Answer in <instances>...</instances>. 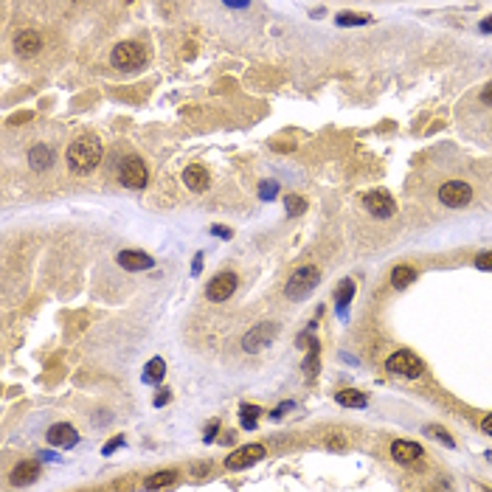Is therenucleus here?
I'll use <instances>...</instances> for the list:
<instances>
[{
    "label": "nucleus",
    "mask_w": 492,
    "mask_h": 492,
    "mask_svg": "<svg viewBox=\"0 0 492 492\" xmlns=\"http://www.w3.org/2000/svg\"><path fill=\"white\" fill-rule=\"evenodd\" d=\"M439 200H442L447 208H464V205L473 200V189H470V183H464V181H447V183L439 189Z\"/></svg>",
    "instance_id": "nucleus-7"
},
{
    "label": "nucleus",
    "mask_w": 492,
    "mask_h": 492,
    "mask_svg": "<svg viewBox=\"0 0 492 492\" xmlns=\"http://www.w3.org/2000/svg\"><path fill=\"white\" fill-rule=\"evenodd\" d=\"M37 475H40V464H37V462H20V464L12 470V484L23 486V484L37 481Z\"/></svg>",
    "instance_id": "nucleus-17"
},
{
    "label": "nucleus",
    "mask_w": 492,
    "mask_h": 492,
    "mask_svg": "<svg viewBox=\"0 0 492 492\" xmlns=\"http://www.w3.org/2000/svg\"><path fill=\"white\" fill-rule=\"evenodd\" d=\"M481 428H484V433H489V436H492V413H489V416L481 422Z\"/></svg>",
    "instance_id": "nucleus-32"
},
{
    "label": "nucleus",
    "mask_w": 492,
    "mask_h": 492,
    "mask_svg": "<svg viewBox=\"0 0 492 492\" xmlns=\"http://www.w3.org/2000/svg\"><path fill=\"white\" fill-rule=\"evenodd\" d=\"M200 267H203V256H194V270H192V273L197 276V273H200Z\"/></svg>",
    "instance_id": "nucleus-34"
},
{
    "label": "nucleus",
    "mask_w": 492,
    "mask_h": 492,
    "mask_svg": "<svg viewBox=\"0 0 492 492\" xmlns=\"http://www.w3.org/2000/svg\"><path fill=\"white\" fill-rule=\"evenodd\" d=\"M391 455H394V462H400V464H413V462H419L422 459V447L416 444V442H394L391 444Z\"/></svg>",
    "instance_id": "nucleus-14"
},
{
    "label": "nucleus",
    "mask_w": 492,
    "mask_h": 492,
    "mask_svg": "<svg viewBox=\"0 0 492 492\" xmlns=\"http://www.w3.org/2000/svg\"><path fill=\"white\" fill-rule=\"evenodd\" d=\"M285 208H287V214H290V217H298V214H304V211H307V203H304V197L293 194V197L285 200Z\"/></svg>",
    "instance_id": "nucleus-24"
},
{
    "label": "nucleus",
    "mask_w": 492,
    "mask_h": 492,
    "mask_svg": "<svg viewBox=\"0 0 492 492\" xmlns=\"http://www.w3.org/2000/svg\"><path fill=\"white\" fill-rule=\"evenodd\" d=\"M14 51H17L20 57H37V54L43 51V37H40L37 31L25 28V31H20L17 37H14Z\"/></svg>",
    "instance_id": "nucleus-12"
},
{
    "label": "nucleus",
    "mask_w": 492,
    "mask_h": 492,
    "mask_svg": "<svg viewBox=\"0 0 492 492\" xmlns=\"http://www.w3.org/2000/svg\"><path fill=\"white\" fill-rule=\"evenodd\" d=\"M76 442H79V433H76V428H70L68 422H57V425L48 428V444H54V447L70 450Z\"/></svg>",
    "instance_id": "nucleus-11"
},
{
    "label": "nucleus",
    "mask_w": 492,
    "mask_h": 492,
    "mask_svg": "<svg viewBox=\"0 0 492 492\" xmlns=\"http://www.w3.org/2000/svg\"><path fill=\"white\" fill-rule=\"evenodd\" d=\"M276 192H278V186H276V183H262V189H259V194H262L265 200L276 197Z\"/></svg>",
    "instance_id": "nucleus-29"
},
{
    "label": "nucleus",
    "mask_w": 492,
    "mask_h": 492,
    "mask_svg": "<svg viewBox=\"0 0 492 492\" xmlns=\"http://www.w3.org/2000/svg\"><path fill=\"white\" fill-rule=\"evenodd\" d=\"M262 411L256 408V405H242V411H239V422H242V428L245 431H254L256 428V416H259Z\"/></svg>",
    "instance_id": "nucleus-23"
},
{
    "label": "nucleus",
    "mask_w": 492,
    "mask_h": 492,
    "mask_svg": "<svg viewBox=\"0 0 492 492\" xmlns=\"http://www.w3.org/2000/svg\"><path fill=\"white\" fill-rule=\"evenodd\" d=\"M413 278H416V270H413L411 265H400V267H394V273H391V287L405 290L408 285H413Z\"/></svg>",
    "instance_id": "nucleus-19"
},
{
    "label": "nucleus",
    "mask_w": 492,
    "mask_h": 492,
    "mask_svg": "<svg viewBox=\"0 0 492 492\" xmlns=\"http://www.w3.org/2000/svg\"><path fill=\"white\" fill-rule=\"evenodd\" d=\"M163 374H166V363H163L161 358H152V360L147 363V369H144V382L158 385V382L163 380Z\"/></svg>",
    "instance_id": "nucleus-20"
},
{
    "label": "nucleus",
    "mask_w": 492,
    "mask_h": 492,
    "mask_svg": "<svg viewBox=\"0 0 492 492\" xmlns=\"http://www.w3.org/2000/svg\"><path fill=\"white\" fill-rule=\"evenodd\" d=\"M475 267H478V270H492V254H481V256L475 259Z\"/></svg>",
    "instance_id": "nucleus-27"
},
{
    "label": "nucleus",
    "mask_w": 492,
    "mask_h": 492,
    "mask_svg": "<svg viewBox=\"0 0 492 492\" xmlns=\"http://www.w3.org/2000/svg\"><path fill=\"white\" fill-rule=\"evenodd\" d=\"M119 181H121V186H127V189H144L147 181H150L147 163L141 161L138 155H127V158L119 163Z\"/></svg>",
    "instance_id": "nucleus-3"
},
{
    "label": "nucleus",
    "mask_w": 492,
    "mask_h": 492,
    "mask_svg": "<svg viewBox=\"0 0 492 492\" xmlns=\"http://www.w3.org/2000/svg\"><path fill=\"white\" fill-rule=\"evenodd\" d=\"M481 101H484V104H492V82L481 90Z\"/></svg>",
    "instance_id": "nucleus-31"
},
{
    "label": "nucleus",
    "mask_w": 492,
    "mask_h": 492,
    "mask_svg": "<svg viewBox=\"0 0 492 492\" xmlns=\"http://www.w3.org/2000/svg\"><path fill=\"white\" fill-rule=\"evenodd\" d=\"M335 402L338 405H346V408H366V394L363 391H355V389H346V391H338L335 394Z\"/></svg>",
    "instance_id": "nucleus-18"
},
{
    "label": "nucleus",
    "mask_w": 492,
    "mask_h": 492,
    "mask_svg": "<svg viewBox=\"0 0 492 492\" xmlns=\"http://www.w3.org/2000/svg\"><path fill=\"white\" fill-rule=\"evenodd\" d=\"M116 262H119L124 270H132V273L150 270V267L155 265V259H152L150 254H141V251H121V254L116 256Z\"/></svg>",
    "instance_id": "nucleus-13"
},
{
    "label": "nucleus",
    "mask_w": 492,
    "mask_h": 492,
    "mask_svg": "<svg viewBox=\"0 0 492 492\" xmlns=\"http://www.w3.org/2000/svg\"><path fill=\"white\" fill-rule=\"evenodd\" d=\"M119 444H124V439H116V442H107V444H104V453H113V447H119Z\"/></svg>",
    "instance_id": "nucleus-33"
},
{
    "label": "nucleus",
    "mask_w": 492,
    "mask_h": 492,
    "mask_svg": "<svg viewBox=\"0 0 492 492\" xmlns=\"http://www.w3.org/2000/svg\"><path fill=\"white\" fill-rule=\"evenodd\" d=\"M425 431H428V436H433V439H439V442H442V444H447V447H453V444H455V442H453V439H450L447 433H442V431H439L436 425H431V428H425Z\"/></svg>",
    "instance_id": "nucleus-26"
},
{
    "label": "nucleus",
    "mask_w": 492,
    "mask_h": 492,
    "mask_svg": "<svg viewBox=\"0 0 492 492\" xmlns=\"http://www.w3.org/2000/svg\"><path fill=\"white\" fill-rule=\"evenodd\" d=\"M366 23H371L369 14H349V12L338 14V25H366Z\"/></svg>",
    "instance_id": "nucleus-25"
},
{
    "label": "nucleus",
    "mask_w": 492,
    "mask_h": 492,
    "mask_svg": "<svg viewBox=\"0 0 492 492\" xmlns=\"http://www.w3.org/2000/svg\"><path fill=\"white\" fill-rule=\"evenodd\" d=\"M276 332H278L276 324H259V327H254L248 335H245L242 349H245V351H251V355H256V351H262V349L276 338Z\"/></svg>",
    "instance_id": "nucleus-10"
},
{
    "label": "nucleus",
    "mask_w": 492,
    "mask_h": 492,
    "mask_svg": "<svg viewBox=\"0 0 492 492\" xmlns=\"http://www.w3.org/2000/svg\"><path fill=\"white\" fill-rule=\"evenodd\" d=\"M223 3H225L228 9H245V6L251 3V0H223Z\"/></svg>",
    "instance_id": "nucleus-30"
},
{
    "label": "nucleus",
    "mask_w": 492,
    "mask_h": 492,
    "mask_svg": "<svg viewBox=\"0 0 492 492\" xmlns=\"http://www.w3.org/2000/svg\"><path fill=\"white\" fill-rule=\"evenodd\" d=\"M385 369H389L391 374H397V377H408V380H416V377H422V371H425V366H422V360L413 355L411 349H400V351H394V355L385 360Z\"/></svg>",
    "instance_id": "nucleus-4"
},
{
    "label": "nucleus",
    "mask_w": 492,
    "mask_h": 492,
    "mask_svg": "<svg viewBox=\"0 0 492 492\" xmlns=\"http://www.w3.org/2000/svg\"><path fill=\"white\" fill-rule=\"evenodd\" d=\"M481 31H492V17H489V20H484V25H481Z\"/></svg>",
    "instance_id": "nucleus-35"
},
{
    "label": "nucleus",
    "mask_w": 492,
    "mask_h": 492,
    "mask_svg": "<svg viewBox=\"0 0 492 492\" xmlns=\"http://www.w3.org/2000/svg\"><path fill=\"white\" fill-rule=\"evenodd\" d=\"M236 285H239V278L234 273H220L208 281L205 296H208V301H228L236 293Z\"/></svg>",
    "instance_id": "nucleus-8"
},
{
    "label": "nucleus",
    "mask_w": 492,
    "mask_h": 492,
    "mask_svg": "<svg viewBox=\"0 0 492 492\" xmlns=\"http://www.w3.org/2000/svg\"><path fill=\"white\" fill-rule=\"evenodd\" d=\"M144 62H147L144 45H138V43H119L113 48V65L119 70H138V68H144Z\"/></svg>",
    "instance_id": "nucleus-5"
},
{
    "label": "nucleus",
    "mask_w": 492,
    "mask_h": 492,
    "mask_svg": "<svg viewBox=\"0 0 492 492\" xmlns=\"http://www.w3.org/2000/svg\"><path fill=\"white\" fill-rule=\"evenodd\" d=\"M351 296H355V281H351V278H343V281H340V293H338V312H346Z\"/></svg>",
    "instance_id": "nucleus-22"
},
{
    "label": "nucleus",
    "mask_w": 492,
    "mask_h": 492,
    "mask_svg": "<svg viewBox=\"0 0 492 492\" xmlns=\"http://www.w3.org/2000/svg\"><path fill=\"white\" fill-rule=\"evenodd\" d=\"M265 455V447L262 444H245L239 450H234L228 459H225V467L228 470H245V467H254L256 462H262Z\"/></svg>",
    "instance_id": "nucleus-9"
},
{
    "label": "nucleus",
    "mask_w": 492,
    "mask_h": 492,
    "mask_svg": "<svg viewBox=\"0 0 492 492\" xmlns=\"http://www.w3.org/2000/svg\"><path fill=\"white\" fill-rule=\"evenodd\" d=\"M363 205H366L369 214H371V217H377V220H389V217H394V214H397V203L391 200V194H389V192H382V189L369 192V194L363 197Z\"/></svg>",
    "instance_id": "nucleus-6"
},
{
    "label": "nucleus",
    "mask_w": 492,
    "mask_h": 492,
    "mask_svg": "<svg viewBox=\"0 0 492 492\" xmlns=\"http://www.w3.org/2000/svg\"><path fill=\"white\" fill-rule=\"evenodd\" d=\"M178 481V470H163V473H158V475H150L147 481H144V486L147 489H161V486H169V484H174Z\"/></svg>",
    "instance_id": "nucleus-21"
},
{
    "label": "nucleus",
    "mask_w": 492,
    "mask_h": 492,
    "mask_svg": "<svg viewBox=\"0 0 492 492\" xmlns=\"http://www.w3.org/2000/svg\"><path fill=\"white\" fill-rule=\"evenodd\" d=\"M321 281V270L315 267V265H301L290 273L287 278V298H304L307 293H312V287Z\"/></svg>",
    "instance_id": "nucleus-2"
},
{
    "label": "nucleus",
    "mask_w": 492,
    "mask_h": 492,
    "mask_svg": "<svg viewBox=\"0 0 492 492\" xmlns=\"http://www.w3.org/2000/svg\"><path fill=\"white\" fill-rule=\"evenodd\" d=\"M101 161V141L96 135H82L76 138L68 150V166L74 169L76 174H88L99 166Z\"/></svg>",
    "instance_id": "nucleus-1"
},
{
    "label": "nucleus",
    "mask_w": 492,
    "mask_h": 492,
    "mask_svg": "<svg viewBox=\"0 0 492 492\" xmlns=\"http://www.w3.org/2000/svg\"><path fill=\"white\" fill-rule=\"evenodd\" d=\"M183 183L192 189V192H205L208 186H211V178H208V169L205 166H200V163H194V166H189L186 172H183Z\"/></svg>",
    "instance_id": "nucleus-15"
},
{
    "label": "nucleus",
    "mask_w": 492,
    "mask_h": 492,
    "mask_svg": "<svg viewBox=\"0 0 492 492\" xmlns=\"http://www.w3.org/2000/svg\"><path fill=\"white\" fill-rule=\"evenodd\" d=\"M51 163H54V150L51 147L37 144V147L28 150V166L34 172H45V169H51Z\"/></svg>",
    "instance_id": "nucleus-16"
},
{
    "label": "nucleus",
    "mask_w": 492,
    "mask_h": 492,
    "mask_svg": "<svg viewBox=\"0 0 492 492\" xmlns=\"http://www.w3.org/2000/svg\"><path fill=\"white\" fill-rule=\"evenodd\" d=\"M217 428H220V422H217V419H211V422H208V428H205V442H214Z\"/></svg>",
    "instance_id": "nucleus-28"
}]
</instances>
